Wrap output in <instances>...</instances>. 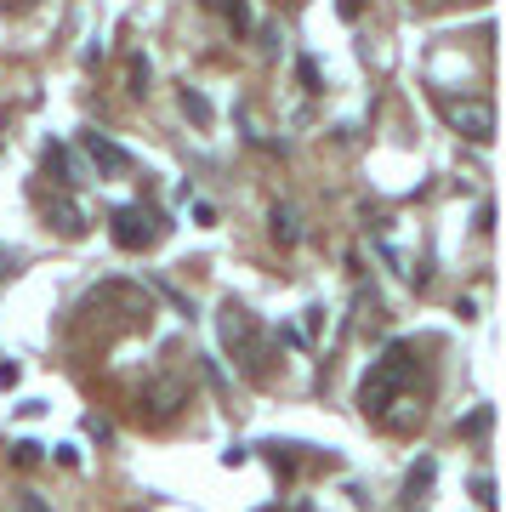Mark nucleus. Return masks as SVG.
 I'll return each instance as SVG.
<instances>
[{
  "mask_svg": "<svg viewBox=\"0 0 506 512\" xmlns=\"http://www.w3.org/2000/svg\"><path fill=\"white\" fill-rule=\"evenodd\" d=\"M359 410L376 421V427H387V433H410V427H421L416 348H410V342H393V348L370 365V376L359 382Z\"/></svg>",
  "mask_w": 506,
  "mask_h": 512,
  "instance_id": "obj_1",
  "label": "nucleus"
},
{
  "mask_svg": "<svg viewBox=\"0 0 506 512\" xmlns=\"http://www.w3.org/2000/svg\"><path fill=\"white\" fill-rule=\"evenodd\" d=\"M222 348L234 353L239 365L251 370V376H262V336H256V319L251 308H239V302H222Z\"/></svg>",
  "mask_w": 506,
  "mask_h": 512,
  "instance_id": "obj_2",
  "label": "nucleus"
},
{
  "mask_svg": "<svg viewBox=\"0 0 506 512\" xmlns=\"http://www.w3.org/2000/svg\"><path fill=\"white\" fill-rule=\"evenodd\" d=\"M165 239V217L154 205H120L114 211V245L120 251H148V245H160Z\"/></svg>",
  "mask_w": 506,
  "mask_h": 512,
  "instance_id": "obj_3",
  "label": "nucleus"
},
{
  "mask_svg": "<svg viewBox=\"0 0 506 512\" xmlns=\"http://www.w3.org/2000/svg\"><path fill=\"white\" fill-rule=\"evenodd\" d=\"M438 109H444L455 137H467V143H489L495 137V109L484 97H438Z\"/></svg>",
  "mask_w": 506,
  "mask_h": 512,
  "instance_id": "obj_4",
  "label": "nucleus"
},
{
  "mask_svg": "<svg viewBox=\"0 0 506 512\" xmlns=\"http://www.w3.org/2000/svg\"><path fill=\"white\" fill-rule=\"evenodd\" d=\"M177 404H182V387L165 382V376H160V382H148L143 393H137V410H143L148 421H171V416H177Z\"/></svg>",
  "mask_w": 506,
  "mask_h": 512,
  "instance_id": "obj_5",
  "label": "nucleus"
},
{
  "mask_svg": "<svg viewBox=\"0 0 506 512\" xmlns=\"http://www.w3.org/2000/svg\"><path fill=\"white\" fill-rule=\"evenodd\" d=\"M86 148H91V160L103 165L109 177H126V171H131V154H126L120 143H109V137H97V131H91V137H86Z\"/></svg>",
  "mask_w": 506,
  "mask_h": 512,
  "instance_id": "obj_6",
  "label": "nucleus"
},
{
  "mask_svg": "<svg viewBox=\"0 0 506 512\" xmlns=\"http://www.w3.org/2000/svg\"><path fill=\"white\" fill-rule=\"evenodd\" d=\"M52 222H57V234H63V239H80V234H86V217H80V205H74L63 188L52 194Z\"/></svg>",
  "mask_w": 506,
  "mask_h": 512,
  "instance_id": "obj_7",
  "label": "nucleus"
},
{
  "mask_svg": "<svg viewBox=\"0 0 506 512\" xmlns=\"http://www.w3.org/2000/svg\"><path fill=\"white\" fill-rule=\"evenodd\" d=\"M268 228H273V239H279L285 251L302 239V228H296V211H290V205H273V211H268Z\"/></svg>",
  "mask_w": 506,
  "mask_h": 512,
  "instance_id": "obj_8",
  "label": "nucleus"
},
{
  "mask_svg": "<svg viewBox=\"0 0 506 512\" xmlns=\"http://www.w3.org/2000/svg\"><path fill=\"white\" fill-rule=\"evenodd\" d=\"M205 6H211V12H222L234 29H251V6H245V0H205Z\"/></svg>",
  "mask_w": 506,
  "mask_h": 512,
  "instance_id": "obj_9",
  "label": "nucleus"
},
{
  "mask_svg": "<svg viewBox=\"0 0 506 512\" xmlns=\"http://www.w3.org/2000/svg\"><path fill=\"white\" fill-rule=\"evenodd\" d=\"M182 109L194 114V120H211V103H205L199 92H182Z\"/></svg>",
  "mask_w": 506,
  "mask_h": 512,
  "instance_id": "obj_10",
  "label": "nucleus"
},
{
  "mask_svg": "<svg viewBox=\"0 0 506 512\" xmlns=\"http://www.w3.org/2000/svg\"><path fill=\"white\" fill-rule=\"evenodd\" d=\"M461 433H467V439H478V433H489V410H472V416L461 421Z\"/></svg>",
  "mask_w": 506,
  "mask_h": 512,
  "instance_id": "obj_11",
  "label": "nucleus"
},
{
  "mask_svg": "<svg viewBox=\"0 0 506 512\" xmlns=\"http://www.w3.org/2000/svg\"><path fill=\"white\" fill-rule=\"evenodd\" d=\"M131 92H137V97L148 92V63H143V57H137V63H131Z\"/></svg>",
  "mask_w": 506,
  "mask_h": 512,
  "instance_id": "obj_12",
  "label": "nucleus"
},
{
  "mask_svg": "<svg viewBox=\"0 0 506 512\" xmlns=\"http://www.w3.org/2000/svg\"><path fill=\"white\" fill-rule=\"evenodd\" d=\"M472 495H478V507L495 512V484H489V478H478V484H472Z\"/></svg>",
  "mask_w": 506,
  "mask_h": 512,
  "instance_id": "obj_13",
  "label": "nucleus"
},
{
  "mask_svg": "<svg viewBox=\"0 0 506 512\" xmlns=\"http://www.w3.org/2000/svg\"><path fill=\"white\" fill-rule=\"evenodd\" d=\"M35 456H40V444H18V450H12V461H18V467H29Z\"/></svg>",
  "mask_w": 506,
  "mask_h": 512,
  "instance_id": "obj_14",
  "label": "nucleus"
}]
</instances>
